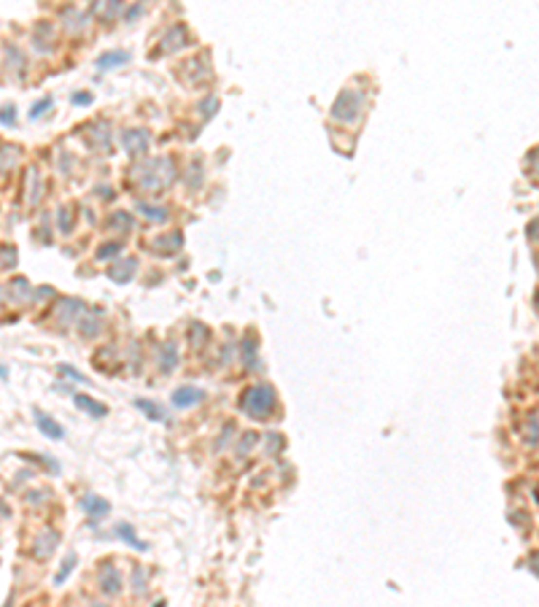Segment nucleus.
<instances>
[{"instance_id":"2eb2a0df","label":"nucleus","mask_w":539,"mask_h":607,"mask_svg":"<svg viewBox=\"0 0 539 607\" xmlns=\"http://www.w3.org/2000/svg\"><path fill=\"white\" fill-rule=\"evenodd\" d=\"M89 95H73V103H78V105H84V103H89Z\"/></svg>"},{"instance_id":"f03ea898","label":"nucleus","mask_w":539,"mask_h":607,"mask_svg":"<svg viewBox=\"0 0 539 607\" xmlns=\"http://www.w3.org/2000/svg\"><path fill=\"white\" fill-rule=\"evenodd\" d=\"M361 105H364V95L356 92V89H345L332 105V116L340 119V122H353L359 116Z\"/></svg>"},{"instance_id":"1a4fd4ad","label":"nucleus","mask_w":539,"mask_h":607,"mask_svg":"<svg viewBox=\"0 0 539 607\" xmlns=\"http://www.w3.org/2000/svg\"><path fill=\"white\" fill-rule=\"evenodd\" d=\"M138 408L140 410H149L151 418H165V410H159V405L149 402V399H138Z\"/></svg>"},{"instance_id":"423d86ee","label":"nucleus","mask_w":539,"mask_h":607,"mask_svg":"<svg viewBox=\"0 0 539 607\" xmlns=\"http://www.w3.org/2000/svg\"><path fill=\"white\" fill-rule=\"evenodd\" d=\"M75 405H78V408H84V410H89V416H105V413H108V408H105V405L94 402V399H89V397H81V394H75Z\"/></svg>"},{"instance_id":"f257e3e1","label":"nucleus","mask_w":539,"mask_h":607,"mask_svg":"<svg viewBox=\"0 0 539 607\" xmlns=\"http://www.w3.org/2000/svg\"><path fill=\"white\" fill-rule=\"evenodd\" d=\"M273 389L270 386H254V389H248L243 394V399H240V408H243L245 416H251V418H264L270 410H273Z\"/></svg>"},{"instance_id":"39448f33","label":"nucleus","mask_w":539,"mask_h":607,"mask_svg":"<svg viewBox=\"0 0 539 607\" xmlns=\"http://www.w3.org/2000/svg\"><path fill=\"white\" fill-rule=\"evenodd\" d=\"M35 543H41V545H33V553L35 556H46L49 550L57 545V534H54V531H46V534H41Z\"/></svg>"},{"instance_id":"20e7f679","label":"nucleus","mask_w":539,"mask_h":607,"mask_svg":"<svg viewBox=\"0 0 539 607\" xmlns=\"http://www.w3.org/2000/svg\"><path fill=\"white\" fill-rule=\"evenodd\" d=\"M35 424L41 426V432L46 435V437H52V440H62V426L57 424L54 418H49L46 413H41V410H35Z\"/></svg>"},{"instance_id":"7ed1b4c3","label":"nucleus","mask_w":539,"mask_h":607,"mask_svg":"<svg viewBox=\"0 0 539 607\" xmlns=\"http://www.w3.org/2000/svg\"><path fill=\"white\" fill-rule=\"evenodd\" d=\"M203 399H205V391L194 389V386H181V389L173 394L175 408H191V405L203 402Z\"/></svg>"},{"instance_id":"9b49d317","label":"nucleus","mask_w":539,"mask_h":607,"mask_svg":"<svg viewBox=\"0 0 539 607\" xmlns=\"http://www.w3.org/2000/svg\"><path fill=\"white\" fill-rule=\"evenodd\" d=\"M173 362H175V348H173V345H165V362H162V370H165V373H170Z\"/></svg>"},{"instance_id":"6e6552de","label":"nucleus","mask_w":539,"mask_h":607,"mask_svg":"<svg viewBox=\"0 0 539 607\" xmlns=\"http://www.w3.org/2000/svg\"><path fill=\"white\" fill-rule=\"evenodd\" d=\"M132 270H135V262H132V259H127V265H124L122 270H119V267H113V270H111V278H116V281H127L130 275H132Z\"/></svg>"},{"instance_id":"f8f14e48","label":"nucleus","mask_w":539,"mask_h":607,"mask_svg":"<svg viewBox=\"0 0 539 607\" xmlns=\"http://www.w3.org/2000/svg\"><path fill=\"white\" fill-rule=\"evenodd\" d=\"M14 119H17V114H14V105H6V108L0 111V122H3V124H14Z\"/></svg>"},{"instance_id":"ddd939ff","label":"nucleus","mask_w":539,"mask_h":607,"mask_svg":"<svg viewBox=\"0 0 539 607\" xmlns=\"http://www.w3.org/2000/svg\"><path fill=\"white\" fill-rule=\"evenodd\" d=\"M49 103H52V100H49V97H43L41 103H38V105H35V108H33V111H30V119H38V116H41V114H43V111H46V108H49Z\"/></svg>"},{"instance_id":"0eeeda50","label":"nucleus","mask_w":539,"mask_h":607,"mask_svg":"<svg viewBox=\"0 0 539 607\" xmlns=\"http://www.w3.org/2000/svg\"><path fill=\"white\" fill-rule=\"evenodd\" d=\"M130 59V54L127 52H105L103 57L97 59V68H103V70H108L111 65H119V62H127Z\"/></svg>"},{"instance_id":"9d476101","label":"nucleus","mask_w":539,"mask_h":607,"mask_svg":"<svg viewBox=\"0 0 539 607\" xmlns=\"http://www.w3.org/2000/svg\"><path fill=\"white\" fill-rule=\"evenodd\" d=\"M73 564H75V556L70 553L68 559L62 561V569H59V572H57V578H54V580H57V583H62V580L68 578V572H70V569H73Z\"/></svg>"},{"instance_id":"4468645a","label":"nucleus","mask_w":539,"mask_h":607,"mask_svg":"<svg viewBox=\"0 0 539 607\" xmlns=\"http://www.w3.org/2000/svg\"><path fill=\"white\" fill-rule=\"evenodd\" d=\"M113 251H122V243H111V246H103V248H100L97 251V257H108V254H113Z\"/></svg>"}]
</instances>
